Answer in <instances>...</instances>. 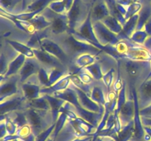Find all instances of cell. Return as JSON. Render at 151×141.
Segmentation results:
<instances>
[{
  "label": "cell",
  "mask_w": 151,
  "mask_h": 141,
  "mask_svg": "<svg viewBox=\"0 0 151 141\" xmlns=\"http://www.w3.org/2000/svg\"><path fill=\"white\" fill-rule=\"evenodd\" d=\"M117 64L129 88H138L147 80L151 71V61H137L123 57L118 60Z\"/></svg>",
  "instance_id": "6da1fadb"
},
{
  "label": "cell",
  "mask_w": 151,
  "mask_h": 141,
  "mask_svg": "<svg viewBox=\"0 0 151 141\" xmlns=\"http://www.w3.org/2000/svg\"><path fill=\"white\" fill-rule=\"evenodd\" d=\"M58 36L59 38H57L56 42L58 43L59 45L63 48L65 52L72 60V63L82 54H90L97 56L103 52V51L90 43L78 40L70 32H67Z\"/></svg>",
  "instance_id": "7a4b0ae2"
},
{
  "label": "cell",
  "mask_w": 151,
  "mask_h": 141,
  "mask_svg": "<svg viewBox=\"0 0 151 141\" xmlns=\"http://www.w3.org/2000/svg\"><path fill=\"white\" fill-rule=\"evenodd\" d=\"M27 119L28 124L32 129V133L38 137L48 128L55 124L51 111L27 108L24 110Z\"/></svg>",
  "instance_id": "3957f363"
},
{
  "label": "cell",
  "mask_w": 151,
  "mask_h": 141,
  "mask_svg": "<svg viewBox=\"0 0 151 141\" xmlns=\"http://www.w3.org/2000/svg\"><path fill=\"white\" fill-rule=\"evenodd\" d=\"M46 19L51 22V26L49 28V30L54 35H60L69 31V19L66 13L58 14L55 13L47 7L41 13Z\"/></svg>",
  "instance_id": "277c9868"
},
{
  "label": "cell",
  "mask_w": 151,
  "mask_h": 141,
  "mask_svg": "<svg viewBox=\"0 0 151 141\" xmlns=\"http://www.w3.org/2000/svg\"><path fill=\"white\" fill-rule=\"evenodd\" d=\"M41 48L58 59L64 66L69 68L72 63V60L66 54L64 50L59 45L58 43L49 38H44L41 41Z\"/></svg>",
  "instance_id": "5b68a950"
},
{
  "label": "cell",
  "mask_w": 151,
  "mask_h": 141,
  "mask_svg": "<svg viewBox=\"0 0 151 141\" xmlns=\"http://www.w3.org/2000/svg\"><path fill=\"white\" fill-rule=\"evenodd\" d=\"M27 100L23 94H16L0 101V114L7 115L12 112L24 111L27 109Z\"/></svg>",
  "instance_id": "8992f818"
},
{
  "label": "cell",
  "mask_w": 151,
  "mask_h": 141,
  "mask_svg": "<svg viewBox=\"0 0 151 141\" xmlns=\"http://www.w3.org/2000/svg\"><path fill=\"white\" fill-rule=\"evenodd\" d=\"M93 24L94 33L102 46H115L119 43L118 35L109 30L102 21L94 22Z\"/></svg>",
  "instance_id": "52a82bcc"
},
{
  "label": "cell",
  "mask_w": 151,
  "mask_h": 141,
  "mask_svg": "<svg viewBox=\"0 0 151 141\" xmlns=\"http://www.w3.org/2000/svg\"><path fill=\"white\" fill-rule=\"evenodd\" d=\"M20 82L19 74L10 77H1L0 83V101L18 94V84Z\"/></svg>",
  "instance_id": "ba28073f"
},
{
  "label": "cell",
  "mask_w": 151,
  "mask_h": 141,
  "mask_svg": "<svg viewBox=\"0 0 151 141\" xmlns=\"http://www.w3.org/2000/svg\"><path fill=\"white\" fill-rule=\"evenodd\" d=\"M83 7L81 0H74L72 7L66 13L69 19V31L75 30L85 21L86 17H84L83 14L85 10Z\"/></svg>",
  "instance_id": "9c48e42d"
},
{
  "label": "cell",
  "mask_w": 151,
  "mask_h": 141,
  "mask_svg": "<svg viewBox=\"0 0 151 141\" xmlns=\"http://www.w3.org/2000/svg\"><path fill=\"white\" fill-rule=\"evenodd\" d=\"M124 57L137 61H151V54L143 46L134 43L130 40Z\"/></svg>",
  "instance_id": "30bf717a"
},
{
  "label": "cell",
  "mask_w": 151,
  "mask_h": 141,
  "mask_svg": "<svg viewBox=\"0 0 151 141\" xmlns=\"http://www.w3.org/2000/svg\"><path fill=\"white\" fill-rule=\"evenodd\" d=\"M21 88L22 94L27 101L35 99L41 95V90L42 87L40 85L37 74L32 76L26 82L22 84Z\"/></svg>",
  "instance_id": "8fae6325"
},
{
  "label": "cell",
  "mask_w": 151,
  "mask_h": 141,
  "mask_svg": "<svg viewBox=\"0 0 151 141\" xmlns=\"http://www.w3.org/2000/svg\"><path fill=\"white\" fill-rule=\"evenodd\" d=\"M35 54V57L37 60L40 62L41 66L47 70L52 68H66L69 69L66 66L63 64L60 60L50 53L47 52L44 50L39 48V49H32Z\"/></svg>",
  "instance_id": "7c38bea8"
},
{
  "label": "cell",
  "mask_w": 151,
  "mask_h": 141,
  "mask_svg": "<svg viewBox=\"0 0 151 141\" xmlns=\"http://www.w3.org/2000/svg\"><path fill=\"white\" fill-rule=\"evenodd\" d=\"M41 67H42V66L35 57H32V58L27 57L24 64L22 66L19 73V78H20V83L23 84L29 77L35 74H37Z\"/></svg>",
  "instance_id": "4fadbf2b"
},
{
  "label": "cell",
  "mask_w": 151,
  "mask_h": 141,
  "mask_svg": "<svg viewBox=\"0 0 151 141\" xmlns=\"http://www.w3.org/2000/svg\"><path fill=\"white\" fill-rule=\"evenodd\" d=\"M134 115H135V104H134L132 92L130 89L129 97L127 98L126 102L122 106L119 113V120H120L122 126H126L131 121H133L134 118Z\"/></svg>",
  "instance_id": "5bb4252c"
},
{
  "label": "cell",
  "mask_w": 151,
  "mask_h": 141,
  "mask_svg": "<svg viewBox=\"0 0 151 141\" xmlns=\"http://www.w3.org/2000/svg\"><path fill=\"white\" fill-rule=\"evenodd\" d=\"M71 108L77 114L78 117L81 118L83 120H86L89 123L92 124L95 127L97 128L102 118H103V114L105 112V107L102 108L101 111L99 113H94V112L88 111V110H85L81 107H74L71 104Z\"/></svg>",
  "instance_id": "9a60e30c"
},
{
  "label": "cell",
  "mask_w": 151,
  "mask_h": 141,
  "mask_svg": "<svg viewBox=\"0 0 151 141\" xmlns=\"http://www.w3.org/2000/svg\"><path fill=\"white\" fill-rule=\"evenodd\" d=\"M70 87L76 92L78 98V101H79L80 104H81V106L83 108L86 110H88V111L94 112V113H99V112L101 111L102 108L104 106L97 104V103L92 101L91 98H90V96H88L85 92L80 90L79 88H78L75 85H72V83L70 84Z\"/></svg>",
  "instance_id": "2e32d148"
},
{
  "label": "cell",
  "mask_w": 151,
  "mask_h": 141,
  "mask_svg": "<svg viewBox=\"0 0 151 141\" xmlns=\"http://www.w3.org/2000/svg\"><path fill=\"white\" fill-rule=\"evenodd\" d=\"M137 93L140 110L151 104V77L137 88Z\"/></svg>",
  "instance_id": "e0dca14e"
},
{
  "label": "cell",
  "mask_w": 151,
  "mask_h": 141,
  "mask_svg": "<svg viewBox=\"0 0 151 141\" xmlns=\"http://www.w3.org/2000/svg\"><path fill=\"white\" fill-rule=\"evenodd\" d=\"M71 76L72 73H69L66 76H63L60 79H59L56 83L52 85L49 88L42 87L41 90V94H47V95H52L53 93L56 92H60L67 89L71 84Z\"/></svg>",
  "instance_id": "ac0fdd59"
},
{
  "label": "cell",
  "mask_w": 151,
  "mask_h": 141,
  "mask_svg": "<svg viewBox=\"0 0 151 141\" xmlns=\"http://www.w3.org/2000/svg\"><path fill=\"white\" fill-rule=\"evenodd\" d=\"M110 16L109 7L105 1H99L92 6L91 8V21L92 23L102 21Z\"/></svg>",
  "instance_id": "d6986e66"
},
{
  "label": "cell",
  "mask_w": 151,
  "mask_h": 141,
  "mask_svg": "<svg viewBox=\"0 0 151 141\" xmlns=\"http://www.w3.org/2000/svg\"><path fill=\"white\" fill-rule=\"evenodd\" d=\"M27 60V57H25L24 54H19L10 62L8 65V68H7V73L5 75L1 77H10V76H15V75L19 74V71H20L21 68L22 66L24 64L25 61Z\"/></svg>",
  "instance_id": "ffe728a7"
},
{
  "label": "cell",
  "mask_w": 151,
  "mask_h": 141,
  "mask_svg": "<svg viewBox=\"0 0 151 141\" xmlns=\"http://www.w3.org/2000/svg\"><path fill=\"white\" fill-rule=\"evenodd\" d=\"M139 21V14L135 15L131 19L127 20L125 24L123 26L122 30L120 33L118 35L119 41L123 39L130 40V38L132 34L137 30V26L138 24Z\"/></svg>",
  "instance_id": "44dd1931"
},
{
  "label": "cell",
  "mask_w": 151,
  "mask_h": 141,
  "mask_svg": "<svg viewBox=\"0 0 151 141\" xmlns=\"http://www.w3.org/2000/svg\"><path fill=\"white\" fill-rule=\"evenodd\" d=\"M42 95H44V98L48 101L49 104H50V111H51L52 115L53 121L55 123L58 118L59 115H60V109L64 105L66 101L63 99H60V98H56V97L53 96L52 95L44 94Z\"/></svg>",
  "instance_id": "7402d4cb"
},
{
  "label": "cell",
  "mask_w": 151,
  "mask_h": 141,
  "mask_svg": "<svg viewBox=\"0 0 151 141\" xmlns=\"http://www.w3.org/2000/svg\"><path fill=\"white\" fill-rule=\"evenodd\" d=\"M52 95L56 97V98L64 100L66 102L69 103L72 105H73L74 107H81L79 103V101H78V98L76 92L71 88L70 85L65 90L60 91V92H56L53 93Z\"/></svg>",
  "instance_id": "603a6c76"
},
{
  "label": "cell",
  "mask_w": 151,
  "mask_h": 141,
  "mask_svg": "<svg viewBox=\"0 0 151 141\" xmlns=\"http://www.w3.org/2000/svg\"><path fill=\"white\" fill-rule=\"evenodd\" d=\"M6 43H8L16 52H19V54H24L25 57H28V58H32V57H35V54L33 52V50L28 46L26 44H24L22 43L19 42V41H13V40H5Z\"/></svg>",
  "instance_id": "cb8c5ba5"
},
{
  "label": "cell",
  "mask_w": 151,
  "mask_h": 141,
  "mask_svg": "<svg viewBox=\"0 0 151 141\" xmlns=\"http://www.w3.org/2000/svg\"><path fill=\"white\" fill-rule=\"evenodd\" d=\"M97 62V56H94L93 54H84L81 55L80 57H78L76 60L74 61V66L76 67L77 70L75 73H73V74L78 73L79 70H81V69L84 68L86 66H90L91 64H94Z\"/></svg>",
  "instance_id": "d4e9b609"
},
{
  "label": "cell",
  "mask_w": 151,
  "mask_h": 141,
  "mask_svg": "<svg viewBox=\"0 0 151 141\" xmlns=\"http://www.w3.org/2000/svg\"><path fill=\"white\" fill-rule=\"evenodd\" d=\"M139 21L137 26V30H142L144 28L145 24L149 19H151V3L145 4L142 6V8L139 12Z\"/></svg>",
  "instance_id": "484cf974"
},
{
  "label": "cell",
  "mask_w": 151,
  "mask_h": 141,
  "mask_svg": "<svg viewBox=\"0 0 151 141\" xmlns=\"http://www.w3.org/2000/svg\"><path fill=\"white\" fill-rule=\"evenodd\" d=\"M28 21H29V23L33 26L36 32L45 30V29L50 28L51 26V22L49 21L46 19L45 16L41 13L38 14L33 19Z\"/></svg>",
  "instance_id": "4316f807"
},
{
  "label": "cell",
  "mask_w": 151,
  "mask_h": 141,
  "mask_svg": "<svg viewBox=\"0 0 151 141\" xmlns=\"http://www.w3.org/2000/svg\"><path fill=\"white\" fill-rule=\"evenodd\" d=\"M54 1H57V0H33L27 4L23 13L33 11H40L42 13L47 7H49L50 3Z\"/></svg>",
  "instance_id": "83f0119b"
},
{
  "label": "cell",
  "mask_w": 151,
  "mask_h": 141,
  "mask_svg": "<svg viewBox=\"0 0 151 141\" xmlns=\"http://www.w3.org/2000/svg\"><path fill=\"white\" fill-rule=\"evenodd\" d=\"M69 69L66 68H52L47 70L49 73V79H50V87L54 85L59 79L63 78L71 73L69 71Z\"/></svg>",
  "instance_id": "f1b7e54d"
},
{
  "label": "cell",
  "mask_w": 151,
  "mask_h": 141,
  "mask_svg": "<svg viewBox=\"0 0 151 141\" xmlns=\"http://www.w3.org/2000/svg\"><path fill=\"white\" fill-rule=\"evenodd\" d=\"M105 1L107 4L111 16L114 17L116 19H117L119 21V23L122 26H124L125 24V23H126L127 21L125 19V16L120 13V11L118 9L117 5H116L117 2L116 1V0H105Z\"/></svg>",
  "instance_id": "f546056e"
},
{
  "label": "cell",
  "mask_w": 151,
  "mask_h": 141,
  "mask_svg": "<svg viewBox=\"0 0 151 141\" xmlns=\"http://www.w3.org/2000/svg\"><path fill=\"white\" fill-rule=\"evenodd\" d=\"M27 108H32L39 110H47L50 111V106L48 101L41 95L35 99L27 101Z\"/></svg>",
  "instance_id": "4dcf8cb0"
},
{
  "label": "cell",
  "mask_w": 151,
  "mask_h": 141,
  "mask_svg": "<svg viewBox=\"0 0 151 141\" xmlns=\"http://www.w3.org/2000/svg\"><path fill=\"white\" fill-rule=\"evenodd\" d=\"M134 132V120L128 125L122 126L120 132L118 133L116 141H129L132 139Z\"/></svg>",
  "instance_id": "1f68e13d"
},
{
  "label": "cell",
  "mask_w": 151,
  "mask_h": 141,
  "mask_svg": "<svg viewBox=\"0 0 151 141\" xmlns=\"http://www.w3.org/2000/svg\"><path fill=\"white\" fill-rule=\"evenodd\" d=\"M102 22L104 24L105 26L109 30H111V32H113L114 33H115L117 35L122 32V28H123V26L119 23V21L115 19L114 17L111 16V15L109 16H108L107 18H106L105 19H103L102 21Z\"/></svg>",
  "instance_id": "d6a6232c"
},
{
  "label": "cell",
  "mask_w": 151,
  "mask_h": 141,
  "mask_svg": "<svg viewBox=\"0 0 151 141\" xmlns=\"http://www.w3.org/2000/svg\"><path fill=\"white\" fill-rule=\"evenodd\" d=\"M6 115L11 119L13 123L17 126L18 129L28 124L27 119L24 111H16L8 113Z\"/></svg>",
  "instance_id": "836d02e7"
},
{
  "label": "cell",
  "mask_w": 151,
  "mask_h": 141,
  "mask_svg": "<svg viewBox=\"0 0 151 141\" xmlns=\"http://www.w3.org/2000/svg\"><path fill=\"white\" fill-rule=\"evenodd\" d=\"M90 98H91L92 101L97 103V104L102 106H105L106 101H107V99H106V96L104 95L103 89L101 88V87L97 86V85H94L92 88L91 95H90Z\"/></svg>",
  "instance_id": "e575fe53"
},
{
  "label": "cell",
  "mask_w": 151,
  "mask_h": 141,
  "mask_svg": "<svg viewBox=\"0 0 151 141\" xmlns=\"http://www.w3.org/2000/svg\"><path fill=\"white\" fill-rule=\"evenodd\" d=\"M71 83L73 85H75V87H77L78 88H79L80 90L85 92L88 96H90V95H91V90H92L93 87L94 86V85H90L84 83L80 79L78 74H73V73H72V76H71Z\"/></svg>",
  "instance_id": "d590c367"
},
{
  "label": "cell",
  "mask_w": 151,
  "mask_h": 141,
  "mask_svg": "<svg viewBox=\"0 0 151 141\" xmlns=\"http://www.w3.org/2000/svg\"><path fill=\"white\" fill-rule=\"evenodd\" d=\"M83 69L86 70L88 73H89L92 76V77L94 78V80H100V79H103V75H104L103 73V71H102V69L100 64L97 63V62L95 63H94V64H91L90 66H86V67H85Z\"/></svg>",
  "instance_id": "8d00e7d4"
},
{
  "label": "cell",
  "mask_w": 151,
  "mask_h": 141,
  "mask_svg": "<svg viewBox=\"0 0 151 141\" xmlns=\"http://www.w3.org/2000/svg\"><path fill=\"white\" fill-rule=\"evenodd\" d=\"M142 3L139 2V1H133L129 6H128L126 14L125 16V19H126V21L135 15L138 14L139 12L142 8Z\"/></svg>",
  "instance_id": "74e56055"
},
{
  "label": "cell",
  "mask_w": 151,
  "mask_h": 141,
  "mask_svg": "<svg viewBox=\"0 0 151 141\" xmlns=\"http://www.w3.org/2000/svg\"><path fill=\"white\" fill-rule=\"evenodd\" d=\"M148 38V35L146 33L144 29L142 30H136L130 38V40L134 43L139 45H142L145 43L146 40Z\"/></svg>",
  "instance_id": "f35d334b"
},
{
  "label": "cell",
  "mask_w": 151,
  "mask_h": 141,
  "mask_svg": "<svg viewBox=\"0 0 151 141\" xmlns=\"http://www.w3.org/2000/svg\"><path fill=\"white\" fill-rule=\"evenodd\" d=\"M23 0H0L1 9H3L8 13H11L18 4H21Z\"/></svg>",
  "instance_id": "ab89813d"
},
{
  "label": "cell",
  "mask_w": 151,
  "mask_h": 141,
  "mask_svg": "<svg viewBox=\"0 0 151 141\" xmlns=\"http://www.w3.org/2000/svg\"><path fill=\"white\" fill-rule=\"evenodd\" d=\"M1 120H4L5 123V127L7 129V135H16L18 130V127L11 119L9 118L6 115H1Z\"/></svg>",
  "instance_id": "60d3db41"
},
{
  "label": "cell",
  "mask_w": 151,
  "mask_h": 141,
  "mask_svg": "<svg viewBox=\"0 0 151 141\" xmlns=\"http://www.w3.org/2000/svg\"><path fill=\"white\" fill-rule=\"evenodd\" d=\"M37 76H38V81L41 87H46V88L50 87V79H49V73L47 69L44 68L42 66L38 70Z\"/></svg>",
  "instance_id": "b9f144b4"
},
{
  "label": "cell",
  "mask_w": 151,
  "mask_h": 141,
  "mask_svg": "<svg viewBox=\"0 0 151 141\" xmlns=\"http://www.w3.org/2000/svg\"><path fill=\"white\" fill-rule=\"evenodd\" d=\"M48 7L55 13H58V14L66 13V7H65V3L63 0H57V1H52L50 3Z\"/></svg>",
  "instance_id": "7bdbcfd3"
},
{
  "label": "cell",
  "mask_w": 151,
  "mask_h": 141,
  "mask_svg": "<svg viewBox=\"0 0 151 141\" xmlns=\"http://www.w3.org/2000/svg\"><path fill=\"white\" fill-rule=\"evenodd\" d=\"M114 73H115V69L114 68H111L110 70L106 73L103 75V77L102 79L103 83H104L105 86L107 88L108 90L111 91V88L113 86L114 84Z\"/></svg>",
  "instance_id": "ee69618b"
},
{
  "label": "cell",
  "mask_w": 151,
  "mask_h": 141,
  "mask_svg": "<svg viewBox=\"0 0 151 141\" xmlns=\"http://www.w3.org/2000/svg\"><path fill=\"white\" fill-rule=\"evenodd\" d=\"M83 69H81V70L75 74H78V76H79L80 79L84 82V83L87 84V85H94V79L92 77L91 74L89 73L85 70V72L83 71Z\"/></svg>",
  "instance_id": "f6af8a7d"
},
{
  "label": "cell",
  "mask_w": 151,
  "mask_h": 141,
  "mask_svg": "<svg viewBox=\"0 0 151 141\" xmlns=\"http://www.w3.org/2000/svg\"><path fill=\"white\" fill-rule=\"evenodd\" d=\"M55 124H53L52 126H50V128L45 130L44 132H43L42 133L40 134L38 137H36V139H35V141H45L47 138L49 137L51 133L52 132L53 129L55 128Z\"/></svg>",
  "instance_id": "bcb514c9"
},
{
  "label": "cell",
  "mask_w": 151,
  "mask_h": 141,
  "mask_svg": "<svg viewBox=\"0 0 151 141\" xmlns=\"http://www.w3.org/2000/svg\"><path fill=\"white\" fill-rule=\"evenodd\" d=\"M115 126V117L114 113L110 115L109 119L107 120V123H106V126L104 129V130L106 131H110L111 129H113Z\"/></svg>",
  "instance_id": "7dc6e473"
},
{
  "label": "cell",
  "mask_w": 151,
  "mask_h": 141,
  "mask_svg": "<svg viewBox=\"0 0 151 141\" xmlns=\"http://www.w3.org/2000/svg\"><path fill=\"white\" fill-rule=\"evenodd\" d=\"M139 113L142 117L151 118V104L145 108L141 109L139 110Z\"/></svg>",
  "instance_id": "c3c4849f"
},
{
  "label": "cell",
  "mask_w": 151,
  "mask_h": 141,
  "mask_svg": "<svg viewBox=\"0 0 151 141\" xmlns=\"http://www.w3.org/2000/svg\"><path fill=\"white\" fill-rule=\"evenodd\" d=\"M0 132H1V136H0L1 139L7 135V129H6L5 123H4V120H1V124H0Z\"/></svg>",
  "instance_id": "681fc988"
},
{
  "label": "cell",
  "mask_w": 151,
  "mask_h": 141,
  "mask_svg": "<svg viewBox=\"0 0 151 141\" xmlns=\"http://www.w3.org/2000/svg\"><path fill=\"white\" fill-rule=\"evenodd\" d=\"M143 29L145 31V32L147 34L148 37H151V19H149L147 23L145 24Z\"/></svg>",
  "instance_id": "f907efd6"
},
{
  "label": "cell",
  "mask_w": 151,
  "mask_h": 141,
  "mask_svg": "<svg viewBox=\"0 0 151 141\" xmlns=\"http://www.w3.org/2000/svg\"><path fill=\"white\" fill-rule=\"evenodd\" d=\"M142 121L143 126H148V127L151 128V118L142 117Z\"/></svg>",
  "instance_id": "816d5d0a"
},
{
  "label": "cell",
  "mask_w": 151,
  "mask_h": 141,
  "mask_svg": "<svg viewBox=\"0 0 151 141\" xmlns=\"http://www.w3.org/2000/svg\"><path fill=\"white\" fill-rule=\"evenodd\" d=\"M143 46H144L146 49L148 50L149 52L151 54V37H148V38H147V39L146 40L145 43L143 44Z\"/></svg>",
  "instance_id": "f5cc1de1"
},
{
  "label": "cell",
  "mask_w": 151,
  "mask_h": 141,
  "mask_svg": "<svg viewBox=\"0 0 151 141\" xmlns=\"http://www.w3.org/2000/svg\"><path fill=\"white\" fill-rule=\"evenodd\" d=\"M95 141H115V140L114 138L111 137L102 136L96 137Z\"/></svg>",
  "instance_id": "db71d44e"
},
{
  "label": "cell",
  "mask_w": 151,
  "mask_h": 141,
  "mask_svg": "<svg viewBox=\"0 0 151 141\" xmlns=\"http://www.w3.org/2000/svg\"><path fill=\"white\" fill-rule=\"evenodd\" d=\"M65 3V7H66V13L69 12V10H70L71 7H72V4L74 3V0H63Z\"/></svg>",
  "instance_id": "11a10c76"
},
{
  "label": "cell",
  "mask_w": 151,
  "mask_h": 141,
  "mask_svg": "<svg viewBox=\"0 0 151 141\" xmlns=\"http://www.w3.org/2000/svg\"><path fill=\"white\" fill-rule=\"evenodd\" d=\"M116 1L119 4H122L124 7H128L129 6L131 3L133 2V0H116Z\"/></svg>",
  "instance_id": "9f6ffc18"
},
{
  "label": "cell",
  "mask_w": 151,
  "mask_h": 141,
  "mask_svg": "<svg viewBox=\"0 0 151 141\" xmlns=\"http://www.w3.org/2000/svg\"><path fill=\"white\" fill-rule=\"evenodd\" d=\"M94 136H88L85 137H78L72 141H92V140L94 139Z\"/></svg>",
  "instance_id": "6f0895ef"
},
{
  "label": "cell",
  "mask_w": 151,
  "mask_h": 141,
  "mask_svg": "<svg viewBox=\"0 0 151 141\" xmlns=\"http://www.w3.org/2000/svg\"><path fill=\"white\" fill-rule=\"evenodd\" d=\"M56 140H57V138H56L55 137H54L53 135H50V136H49V137L47 138L45 141H56Z\"/></svg>",
  "instance_id": "680465c9"
},
{
  "label": "cell",
  "mask_w": 151,
  "mask_h": 141,
  "mask_svg": "<svg viewBox=\"0 0 151 141\" xmlns=\"http://www.w3.org/2000/svg\"><path fill=\"white\" fill-rule=\"evenodd\" d=\"M144 129H145V130L146 133L148 134L151 137V128L148 127V126H144Z\"/></svg>",
  "instance_id": "91938a15"
},
{
  "label": "cell",
  "mask_w": 151,
  "mask_h": 141,
  "mask_svg": "<svg viewBox=\"0 0 151 141\" xmlns=\"http://www.w3.org/2000/svg\"><path fill=\"white\" fill-rule=\"evenodd\" d=\"M134 1H138V0H133Z\"/></svg>",
  "instance_id": "94428289"
},
{
  "label": "cell",
  "mask_w": 151,
  "mask_h": 141,
  "mask_svg": "<svg viewBox=\"0 0 151 141\" xmlns=\"http://www.w3.org/2000/svg\"><path fill=\"white\" fill-rule=\"evenodd\" d=\"M150 3H151V0H150Z\"/></svg>",
  "instance_id": "6125c7cd"
}]
</instances>
